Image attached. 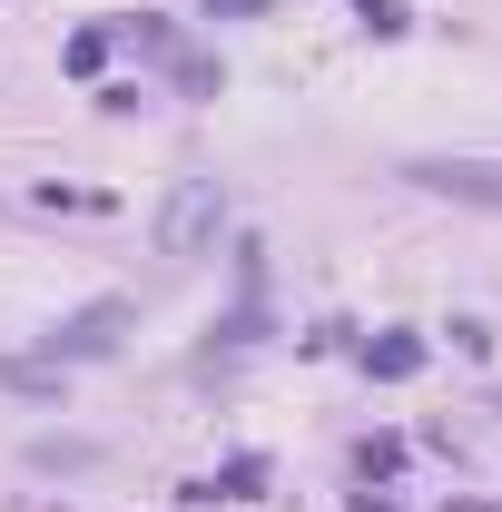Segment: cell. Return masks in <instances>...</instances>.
Segmentation results:
<instances>
[{"label":"cell","mask_w":502,"mask_h":512,"mask_svg":"<svg viewBox=\"0 0 502 512\" xmlns=\"http://www.w3.org/2000/svg\"><path fill=\"white\" fill-rule=\"evenodd\" d=\"M217 227H227V188L217 178H178V188L158 197V256H207L217 247Z\"/></svg>","instance_id":"1"},{"label":"cell","mask_w":502,"mask_h":512,"mask_svg":"<svg viewBox=\"0 0 502 512\" xmlns=\"http://www.w3.org/2000/svg\"><path fill=\"white\" fill-rule=\"evenodd\" d=\"M128 325H138V296H99V306H79V316H60L50 335H40V355L50 365H89V355H109Z\"/></svg>","instance_id":"2"},{"label":"cell","mask_w":502,"mask_h":512,"mask_svg":"<svg viewBox=\"0 0 502 512\" xmlns=\"http://www.w3.org/2000/svg\"><path fill=\"white\" fill-rule=\"evenodd\" d=\"M404 178H414V188H434V197H473V207H502V168H473V158H414Z\"/></svg>","instance_id":"3"},{"label":"cell","mask_w":502,"mask_h":512,"mask_svg":"<svg viewBox=\"0 0 502 512\" xmlns=\"http://www.w3.org/2000/svg\"><path fill=\"white\" fill-rule=\"evenodd\" d=\"M0 384H10V394H40V404H60V365H50V355H10V365H0Z\"/></svg>","instance_id":"4"},{"label":"cell","mask_w":502,"mask_h":512,"mask_svg":"<svg viewBox=\"0 0 502 512\" xmlns=\"http://www.w3.org/2000/svg\"><path fill=\"white\" fill-rule=\"evenodd\" d=\"M365 365H375L384 384H404L414 365H424V335H384V345H365Z\"/></svg>","instance_id":"5"},{"label":"cell","mask_w":502,"mask_h":512,"mask_svg":"<svg viewBox=\"0 0 502 512\" xmlns=\"http://www.w3.org/2000/svg\"><path fill=\"white\" fill-rule=\"evenodd\" d=\"M256 483H266V463H256V453H237V463H227V473H217L207 493H217V503H247Z\"/></svg>","instance_id":"6"},{"label":"cell","mask_w":502,"mask_h":512,"mask_svg":"<svg viewBox=\"0 0 502 512\" xmlns=\"http://www.w3.org/2000/svg\"><path fill=\"white\" fill-rule=\"evenodd\" d=\"M355 20H365L375 40H404V30H414V10H404V0H355Z\"/></svg>","instance_id":"7"},{"label":"cell","mask_w":502,"mask_h":512,"mask_svg":"<svg viewBox=\"0 0 502 512\" xmlns=\"http://www.w3.org/2000/svg\"><path fill=\"white\" fill-rule=\"evenodd\" d=\"M40 207H69V217H109V197H99V188H40Z\"/></svg>","instance_id":"8"},{"label":"cell","mask_w":502,"mask_h":512,"mask_svg":"<svg viewBox=\"0 0 502 512\" xmlns=\"http://www.w3.org/2000/svg\"><path fill=\"white\" fill-rule=\"evenodd\" d=\"M109 60V30H79V40H69V69H79V79H89V69Z\"/></svg>","instance_id":"9"},{"label":"cell","mask_w":502,"mask_h":512,"mask_svg":"<svg viewBox=\"0 0 502 512\" xmlns=\"http://www.w3.org/2000/svg\"><path fill=\"white\" fill-rule=\"evenodd\" d=\"M207 10H266V0H207Z\"/></svg>","instance_id":"10"}]
</instances>
